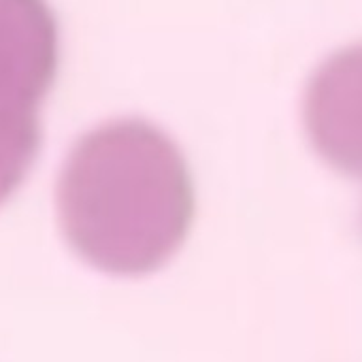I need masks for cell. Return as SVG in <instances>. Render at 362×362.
<instances>
[{
	"instance_id": "obj_1",
	"label": "cell",
	"mask_w": 362,
	"mask_h": 362,
	"mask_svg": "<svg viewBox=\"0 0 362 362\" xmlns=\"http://www.w3.org/2000/svg\"><path fill=\"white\" fill-rule=\"evenodd\" d=\"M62 235L98 271L139 277L164 267L194 220L188 162L168 134L126 117L86 132L56 186Z\"/></svg>"
},
{
	"instance_id": "obj_3",
	"label": "cell",
	"mask_w": 362,
	"mask_h": 362,
	"mask_svg": "<svg viewBox=\"0 0 362 362\" xmlns=\"http://www.w3.org/2000/svg\"><path fill=\"white\" fill-rule=\"evenodd\" d=\"M303 122L322 160L362 181V43L334 52L315 69L303 98Z\"/></svg>"
},
{
	"instance_id": "obj_2",
	"label": "cell",
	"mask_w": 362,
	"mask_h": 362,
	"mask_svg": "<svg viewBox=\"0 0 362 362\" xmlns=\"http://www.w3.org/2000/svg\"><path fill=\"white\" fill-rule=\"evenodd\" d=\"M58 71V22L47 0H0V205L41 147L39 105Z\"/></svg>"
}]
</instances>
